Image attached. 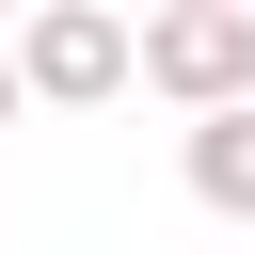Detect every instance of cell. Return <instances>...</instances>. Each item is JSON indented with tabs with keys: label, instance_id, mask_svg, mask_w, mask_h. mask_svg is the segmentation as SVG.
Returning a JSON list of instances; mask_svg holds the SVG:
<instances>
[{
	"label": "cell",
	"instance_id": "obj_1",
	"mask_svg": "<svg viewBox=\"0 0 255 255\" xmlns=\"http://www.w3.org/2000/svg\"><path fill=\"white\" fill-rule=\"evenodd\" d=\"M0 48H16V96L32 112H112L128 96V16L112 0H16Z\"/></svg>",
	"mask_w": 255,
	"mask_h": 255
},
{
	"label": "cell",
	"instance_id": "obj_2",
	"mask_svg": "<svg viewBox=\"0 0 255 255\" xmlns=\"http://www.w3.org/2000/svg\"><path fill=\"white\" fill-rule=\"evenodd\" d=\"M128 80L175 96V112L255 96V0H159V16H128Z\"/></svg>",
	"mask_w": 255,
	"mask_h": 255
},
{
	"label": "cell",
	"instance_id": "obj_3",
	"mask_svg": "<svg viewBox=\"0 0 255 255\" xmlns=\"http://www.w3.org/2000/svg\"><path fill=\"white\" fill-rule=\"evenodd\" d=\"M175 175H191V207H207V223H255V96H207V112H191V143H175Z\"/></svg>",
	"mask_w": 255,
	"mask_h": 255
},
{
	"label": "cell",
	"instance_id": "obj_4",
	"mask_svg": "<svg viewBox=\"0 0 255 255\" xmlns=\"http://www.w3.org/2000/svg\"><path fill=\"white\" fill-rule=\"evenodd\" d=\"M16 112H32V96H16V48H0V128H16Z\"/></svg>",
	"mask_w": 255,
	"mask_h": 255
},
{
	"label": "cell",
	"instance_id": "obj_5",
	"mask_svg": "<svg viewBox=\"0 0 255 255\" xmlns=\"http://www.w3.org/2000/svg\"><path fill=\"white\" fill-rule=\"evenodd\" d=\"M0 16H16V0H0Z\"/></svg>",
	"mask_w": 255,
	"mask_h": 255
}]
</instances>
